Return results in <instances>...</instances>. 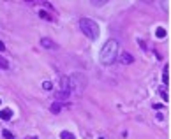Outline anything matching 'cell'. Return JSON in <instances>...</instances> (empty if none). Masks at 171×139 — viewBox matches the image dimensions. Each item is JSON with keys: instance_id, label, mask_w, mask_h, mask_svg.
<instances>
[{"instance_id": "obj_8", "label": "cell", "mask_w": 171, "mask_h": 139, "mask_svg": "<svg viewBox=\"0 0 171 139\" xmlns=\"http://www.w3.org/2000/svg\"><path fill=\"white\" fill-rule=\"evenodd\" d=\"M60 111H62L60 102H53V104H51V113H53V115H57V113H60Z\"/></svg>"}, {"instance_id": "obj_3", "label": "cell", "mask_w": 171, "mask_h": 139, "mask_svg": "<svg viewBox=\"0 0 171 139\" xmlns=\"http://www.w3.org/2000/svg\"><path fill=\"white\" fill-rule=\"evenodd\" d=\"M41 46H42V48H48V50H57V42H53V40L48 39V37L41 39Z\"/></svg>"}, {"instance_id": "obj_16", "label": "cell", "mask_w": 171, "mask_h": 139, "mask_svg": "<svg viewBox=\"0 0 171 139\" xmlns=\"http://www.w3.org/2000/svg\"><path fill=\"white\" fill-rule=\"evenodd\" d=\"M4 50H5V44H4V42L0 40V51H4Z\"/></svg>"}, {"instance_id": "obj_11", "label": "cell", "mask_w": 171, "mask_h": 139, "mask_svg": "<svg viewBox=\"0 0 171 139\" xmlns=\"http://www.w3.org/2000/svg\"><path fill=\"white\" fill-rule=\"evenodd\" d=\"M0 67H2V69H9V62L4 58L2 55H0Z\"/></svg>"}, {"instance_id": "obj_12", "label": "cell", "mask_w": 171, "mask_h": 139, "mask_svg": "<svg viewBox=\"0 0 171 139\" xmlns=\"http://www.w3.org/2000/svg\"><path fill=\"white\" fill-rule=\"evenodd\" d=\"M2 136H4L5 139H14V134L9 132V130H2Z\"/></svg>"}, {"instance_id": "obj_5", "label": "cell", "mask_w": 171, "mask_h": 139, "mask_svg": "<svg viewBox=\"0 0 171 139\" xmlns=\"http://www.w3.org/2000/svg\"><path fill=\"white\" fill-rule=\"evenodd\" d=\"M71 97V93H67V92H57V95H55V99H57V102H60V100H65V99H69Z\"/></svg>"}, {"instance_id": "obj_1", "label": "cell", "mask_w": 171, "mask_h": 139, "mask_svg": "<svg viewBox=\"0 0 171 139\" xmlns=\"http://www.w3.org/2000/svg\"><path fill=\"white\" fill-rule=\"evenodd\" d=\"M118 57V40L110 39L101 50V55H99V60H101L102 65H113L115 60Z\"/></svg>"}, {"instance_id": "obj_10", "label": "cell", "mask_w": 171, "mask_h": 139, "mask_svg": "<svg viewBox=\"0 0 171 139\" xmlns=\"http://www.w3.org/2000/svg\"><path fill=\"white\" fill-rule=\"evenodd\" d=\"M155 35H157L159 39H164V37L168 35V32H166V30H164V28H161V27H159V28L155 30Z\"/></svg>"}, {"instance_id": "obj_14", "label": "cell", "mask_w": 171, "mask_h": 139, "mask_svg": "<svg viewBox=\"0 0 171 139\" xmlns=\"http://www.w3.org/2000/svg\"><path fill=\"white\" fill-rule=\"evenodd\" d=\"M42 86H44V90H51V88H53L51 81H44V83H42Z\"/></svg>"}, {"instance_id": "obj_15", "label": "cell", "mask_w": 171, "mask_h": 139, "mask_svg": "<svg viewBox=\"0 0 171 139\" xmlns=\"http://www.w3.org/2000/svg\"><path fill=\"white\" fill-rule=\"evenodd\" d=\"M161 95H162V99H164V102H168V100H169V97H168V93H166L164 90L161 92Z\"/></svg>"}, {"instance_id": "obj_7", "label": "cell", "mask_w": 171, "mask_h": 139, "mask_svg": "<svg viewBox=\"0 0 171 139\" xmlns=\"http://www.w3.org/2000/svg\"><path fill=\"white\" fill-rule=\"evenodd\" d=\"M168 69H169V67L166 65V67H164V72H162V83H164V86H168V85H169V76H168Z\"/></svg>"}, {"instance_id": "obj_17", "label": "cell", "mask_w": 171, "mask_h": 139, "mask_svg": "<svg viewBox=\"0 0 171 139\" xmlns=\"http://www.w3.org/2000/svg\"><path fill=\"white\" fill-rule=\"evenodd\" d=\"M27 139H37V137H27Z\"/></svg>"}, {"instance_id": "obj_4", "label": "cell", "mask_w": 171, "mask_h": 139, "mask_svg": "<svg viewBox=\"0 0 171 139\" xmlns=\"http://www.w3.org/2000/svg\"><path fill=\"white\" fill-rule=\"evenodd\" d=\"M12 109H9V108H4V109L0 111V120H11L12 118Z\"/></svg>"}, {"instance_id": "obj_2", "label": "cell", "mask_w": 171, "mask_h": 139, "mask_svg": "<svg viewBox=\"0 0 171 139\" xmlns=\"http://www.w3.org/2000/svg\"><path fill=\"white\" fill-rule=\"evenodd\" d=\"M80 28L90 40H97L99 39V35H101V28H99V25H97L94 20H90V18H81L80 20Z\"/></svg>"}, {"instance_id": "obj_13", "label": "cell", "mask_w": 171, "mask_h": 139, "mask_svg": "<svg viewBox=\"0 0 171 139\" xmlns=\"http://www.w3.org/2000/svg\"><path fill=\"white\" fill-rule=\"evenodd\" d=\"M39 16H41V18H44V20H51V16L48 14V12H46V11H41Z\"/></svg>"}, {"instance_id": "obj_18", "label": "cell", "mask_w": 171, "mask_h": 139, "mask_svg": "<svg viewBox=\"0 0 171 139\" xmlns=\"http://www.w3.org/2000/svg\"><path fill=\"white\" fill-rule=\"evenodd\" d=\"M99 139H102V137H99Z\"/></svg>"}, {"instance_id": "obj_6", "label": "cell", "mask_w": 171, "mask_h": 139, "mask_svg": "<svg viewBox=\"0 0 171 139\" xmlns=\"http://www.w3.org/2000/svg\"><path fill=\"white\" fill-rule=\"evenodd\" d=\"M120 60H122V63H123V65H127V63H132V62H134V58H132L131 53H123Z\"/></svg>"}, {"instance_id": "obj_9", "label": "cell", "mask_w": 171, "mask_h": 139, "mask_svg": "<svg viewBox=\"0 0 171 139\" xmlns=\"http://www.w3.org/2000/svg\"><path fill=\"white\" fill-rule=\"evenodd\" d=\"M60 139H74V134H71L69 130H62L60 132Z\"/></svg>"}]
</instances>
